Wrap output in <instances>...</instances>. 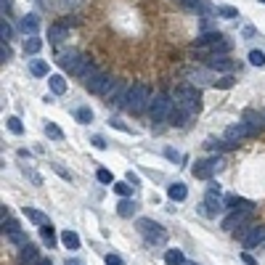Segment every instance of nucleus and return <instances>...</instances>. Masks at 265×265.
Wrapping results in <instances>:
<instances>
[{"label":"nucleus","instance_id":"nucleus-50","mask_svg":"<svg viewBox=\"0 0 265 265\" xmlns=\"http://www.w3.org/2000/svg\"><path fill=\"white\" fill-rule=\"evenodd\" d=\"M64 265H83V262H80V260H67Z\"/></svg>","mask_w":265,"mask_h":265},{"label":"nucleus","instance_id":"nucleus-12","mask_svg":"<svg viewBox=\"0 0 265 265\" xmlns=\"http://www.w3.org/2000/svg\"><path fill=\"white\" fill-rule=\"evenodd\" d=\"M241 122H247L249 128H252V130L257 133V130H262V128H265V114H257V112H252V109H247V112L241 114Z\"/></svg>","mask_w":265,"mask_h":265},{"label":"nucleus","instance_id":"nucleus-19","mask_svg":"<svg viewBox=\"0 0 265 265\" xmlns=\"http://www.w3.org/2000/svg\"><path fill=\"white\" fill-rule=\"evenodd\" d=\"M29 72H32L35 77H48V64H45L43 58H32L29 61Z\"/></svg>","mask_w":265,"mask_h":265},{"label":"nucleus","instance_id":"nucleus-8","mask_svg":"<svg viewBox=\"0 0 265 265\" xmlns=\"http://www.w3.org/2000/svg\"><path fill=\"white\" fill-rule=\"evenodd\" d=\"M249 220V212H239V210H231V215L223 220V231H236L241 226H247Z\"/></svg>","mask_w":265,"mask_h":265},{"label":"nucleus","instance_id":"nucleus-15","mask_svg":"<svg viewBox=\"0 0 265 265\" xmlns=\"http://www.w3.org/2000/svg\"><path fill=\"white\" fill-rule=\"evenodd\" d=\"M135 212H138V205H135V201H133L130 196H122L119 205H117V215H119V217H133Z\"/></svg>","mask_w":265,"mask_h":265},{"label":"nucleus","instance_id":"nucleus-46","mask_svg":"<svg viewBox=\"0 0 265 265\" xmlns=\"http://www.w3.org/2000/svg\"><path fill=\"white\" fill-rule=\"evenodd\" d=\"M244 37H255V27H244Z\"/></svg>","mask_w":265,"mask_h":265},{"label":"nucleus","instance_id":"nucleus-44","mask_svg":"<svg viewBox=\"0 0 265 265\" xmlns=\"http://www.w3.org/2000/svg\"><path fill=\"white\" fill-rule=\"evenodd\" d=\"M210 191H212V194H220V183H215V180H210Z\"/></svg>","mask_w":265,"mask_h":265},{"label":"nucleus","instance_id":"nucleus-6","mask_svg":"<svg viewBox=\"0 0 265 265\" xmlns=\"http://www.w3.org/2000/svg\"><path fill=\"white\" fill-rule=\"evenodd\" d=\"M236 236H241V247L244 249H255L265 241V226H252V228H247L241 226V231H236Z\"/></svg>","mask_w":265,"mask_h":265},{"label":"nucleus","instance_id":"nucleus-5","mask_svg":"<svg viewBox=\"0 0 265 265\" xmlns=\"http://www.w3.org/2000/svg\"><path fill=\"white\" fill-rule=\"evenodd\" d=\"M220 167H223V159H220V157H207V159H199V162L194 165L191 173H194V178H199V180H212Z\"/></svg>","mask_w":265,"mask_h":265},{"label":"nucleus","instance_id":"nucleus-22","mask_svg":"<svg viewBox=\"0 0 265 265\" xmlns=\"http://www.w3.org/2000/svg\"><path fill=\"white\" fill-rule=\"evenodd\" d=\"M40 239L48 244V247H53L56 244V231H53V226L51 223H45V226H40Z\"/></svg>","mask_w":265,"mask_h":265},{"label":"nucleus","instance_id":"nucleus-35","mask_svg":"<svg viewBox=\"0 0 265 265\" xmlns=\"http://www.w3.org/2000/svg\"><path fill=\"white\" fill-rule=\"evenodd\" d=\"M233 85H236V77L233 74H226L220 80H215V88H233Z\"/></svg>","mask_w":265,"mask_h":265},{"label":"nucleus","instance_id":"nucleus-2","mask_svg":"<svg viewBox=\"0 0 265 265\" xmlns=\"http://www.w3.org/2000/svg\"><path fill=\"white\" fill-rule=\"evenodd\" d=\"M149 104H151V98H149V88H146L144 83H135V85H130L128 90H125V109H128L130 114H141V112H146Z\"/></svg>","mask_w":265,"mask_h":265},{"label":"nucleus","instance_id":"nucleus-39","mask_svg":"<svg viewBox=\"0 0 265 265\" xmlns=\"http://www.w3.org/2000/svg\"><path fill=\"white\" fill-rule=\"evenodd\" d=\"M106 265H125V260L119 255H106Z\"/></svg>","mask_w":265,"mask_h":265},{"label":"nucleus","instance_id":"nucleus-23","mask_svg":"<svg viewBox=\"0 0 265 265\" xmlns=\"http://www.w3.org/2000/svg\"><path fill=\"white\" fill-rule=\"evenodd\" d=\"M217 40H223L220 32H207V35L196 37V48H207V45H212V43H217Z\"/></svg>","mask_w":265,"mask_h":265},{"label":"nucleus","instance_id":"nucleus-13","mask_svg":"<svg viewBox=\"0 0 265 265\" xmlns=\"http://www.w3.org/2000/svg\"><path fill=\"white\" fill-rule=\"evenodd\" d=\"M19 262L22 265H35L37 262V247L35 244H24V247H19Z\"/></svg>","mask_w":265,"mask_h":265},{"label":"nucleus","instance_id":"nucleus-45","mask_svg":"<svg viewBox=\"0 0 265 265\" xmlns=\"http://www.w3.org/2000/svg\"><path fill=\"white\" fill-rule=\"evenodd\" d=\"M0 6H3V16H6V11H11L13 3H11V0H0Z\"/></svg>","mask_w":265,"mask_h":265},{"label":"nucleus","instance_id":"nucleus-48","mask_svg":"<svg viewBox=\"0 0 265 265\" xmlns=\"http://www.w3.org/2000/svg\"><path fill=\"white\" fill-rule=\"evenodd\" d=\"M178 3H183V6H196L199 0H178Z\"/></svg>","mask_w":265,"mask_h":265},{"label":"nucleus","instance_id":"nucleus-20","mask_svg":"<svg viewBox=\"0 0 265 265\" xmlns=\"http://www.w3.org/2000/svg\"><path fill=\"white\" fill-rule=\"evenodd\" d=\"M112 189H114L117 196H133V189H135V186H133L130 180H117V183H112Z\"/></svg>","mask_w":265,"mask_h":265},{"label":"nucleus","instance_id":"nucleus-14","mask_svg":"<svg viewBox=\"0 0 265 265\" xmlns=\"http://www.w3.org/2000/svg\"><path fill=\"white\" fill-rule=\"evenodd\" d=\"M226 207L228 210H239V212H252L255 205L249 199H241V196H226Z\"/></svg>","mask_w":265,"mask_h":265},{"label":"nucleus","instance_id":"nucleus-16","mask_svg":"<svg viewBox=\"0 0 265 265\" xmlns=\"http://www.w3.org/2000/svg\"><path fill=\"white\" fill-rule=\"evenodd\" d=\"M48 85L53 90V96H64L67 93V80L61 74H48Z\"/></svg>","mask_w":265,"mask_h":265},{"label":"nucleus","instance_id":"nucleus-51","mask_svg":"<svg viewBox=\"0 0 265 265\" xmlns=\"http://www.w3.org/2000/svg\"><path fill=\"white\" fill-rule=\"evenodd\" d=\"M183 265H196V262H183Z\"/></svg>","mask_w":265,"mask_h":265},{"label":"nucleus","instance_id":"nucleus-10","mask_svg":"<svg viewBox=\"0 0 265 265\" xmlns=\"http://www.w3.org/2000/svg\"><path fill=\"white\" fill-rule=\"evenodd\" d=\"M37 29H40V19L35 16V13H27V16H22V22H19V32H22V35L32 37V35H37Z\"/></svg>","mask_w":265,"mask_h":265},{"label":"nucleus","instance_id":"nucleus-42","mask_svg":"<svg viewBox=\"0 0 265 265\" xmlns=\"http://www.w3.org/2000/svg\"><path fill=\"white\" fill-rule=\"evenodd\" d=\"M109 125H114V128H117V130H122V133H130V128H125V125H122L119 119H112Z\"/></svg>","mask_w":265,"mask_h":265},{"label":"nucleus","instance_id":"nucleus-11","mask_svg":"<svg viewBox=\"0 0 265 265\" xmlns=\"http://www.w3.org/2000/svg\"><path fill=\"white\" fill-rule=\"evenodd\" d=\"M220 194H212V191H207V199H205V205H201V212H205L207 217H215L217 212H220L223 207H220V199H217Z\"/></svg>","mask_w":265,"mask_h":265},{"label":"nucleus","instance_id":"nucleus-37","mask_svg":"<svg viewBox=\"0 0 265 265\" xmlns=\"http://www.w3.org/2000/svg\"><path fill=\"white\" fill-rule=\"evenodd\" d=\"M96 178H98L101 183H112V180H114V178H112V173H109V170H104V167L96 173Z\"/></svg>","mask_w":265,"mask_h":265},{"label":"nucleus","instance_id":"nucleus-3","mask_svg":"<svg viewBox=\"0 0 265 265\" xmlns=\"http://www.w3.org/2000/svg\"><path fill=\"white\" fill-rule=\"evenodd\" d=\"M58 64H61V69H64V72H69L74 77H83L85 69L90 67V56H85L80 51H67V53L58 56Z\"/></svg>","mask_w":265,"mask_h":265},{"label":"nucleus","instance_id":"nucleus-27","mask_svg":"<svg viewBox=\"0 0 265 265\" xmlns=\"http://www.w3.org/2000/svg\"><path fill=\"white\" fill-rule=\"evenodd\" d=\"M24 215L29 217V220H32V223H37V226H45V223H48V217H45L40 210H32V207H24Z\"/></svg>","mask_w":265,"mask_h":265},{"label":"nucleus","instance_id":"nucleus-33","mask_svg":"<svg viewBox=\"0 0 265 265\" xmlns=\"http://www.w3.org/2000/svg\"><path fill=\"white\" fill-rule=\"evenodd\" d=\"M11 35H13V29H11V24L6 22V16H3V19H0V37H3V43H8Z\"/></svg>","mask_w":265,"mask_h":265},{"label":"nucleus","instance_id":"nucleus-25","mask_svg":"<svg viewBox=\"0 0 265 265\" xmlns=\"http://www.w3.org/2000/svg\"><path fill=\"white\" fill-rule=\"evenodd\" d=\"M40 48H43V40H40V37H35V35H32V37H27V40H24V53L35 56Z\"/></svg>","mask_w":265,"mask_h":265},{"label":"nucleus","instance_id":"nucleus-30","mask_svg":"<svg viewBox=\"0 0 265 265\" xmlns=\"http://www.w3.org/2000/svg\"><path fill=\"white\" fill-rule=\"evenodd\" d=\"M217 16H223V19H236L239 11L233 8V6H217Z\"/></svg>","mask_w":265,"mask_h":265},{"label":"nucleus","instance_id":"nucleus-7","mask_svg":"<svg viewBox=\"0 0 265 265\" xmlns=\"http://www.w3.org/2000/svg\"><path fill=\"white\" fill-rule=\"evenodd\" d=\"M255 130L249 128L247 122H239V125H231V128L226 130V141H231V144H236L239 146V141L241 138H247V135H252Z\"/></svg>","mask_w":265,"mask_h":265},{"label":"nucleus","instance_id":"nucleus-17","mask_svg":"<svg viewBox=\"0 0 265 265\" xmlns=\"http://www.w3.org/2000/svg\"><path fill=\"white\" fill-rule=\"evenodd\" d=\"M167 196L173 199V201H183L186 196H189V189H186L183 183H173V186L167 189Z\"/></svg>","mask_w":265,"mask_h":265},{"label":"nucleus","instance_id":"nucleus-28","mask_svg":"<svg viewBox=\"0 0 265 265\" xmlns=\"http://www.w3.org/2000/svg\"><path fill=\"white\" fill-rule=\"evenodd\" d=\"M45 135H48V138H53V141H61V138H64L61 128H58V125H53V122H45Z\"/></svg>","mask_w":265,"mask_h":265},{"label":"nucleus","instance_id":"nucleus-47","mask_svg":"<svg viewBox=\"0 0 265 265\" xmlns=\"http://www.w3.org/2000/svg\"><path fill=\"white\" fill-rule=\"evenodd\" d=\"M165 157H167V159H178V154H175L173 149H167V151H165Z\"/></svg>","mask_w":265,"mask_h":265},{"label":"nucleus","instance_id":"nucleus-34","mask_svg":"<svg viewBox=\"0 0 265 265\" xmlns=\"http://www.w3.org/2000/svg\"><path fill=\"white\" fill-rule=\"evenodd\" d=\"M77 119H80L83 125L93 122V109H88V106H83V109H77Z\"/></svg>","mask_w":265,"mask_h":265},{"label":"nucleus","instance_id":"nucleus-52","mask_svg":"<svg viewBox=\"0 0 265 265\" xmlns=\"http://www.w3.org/2000/svg\"><path fill=\"white\" fill-rule=\"evenodd\" d=\"M260 3H265V0H260Z\"/></svg>","mask_w":265,"mask_h":265},{"label":"nucleus","instance_id":"nucleus-32","mask_svg":"<svg viewBox=\"0 0 265 265\" xmlns=\"http://www.w3.org/2000/svg\"><path fill=\"white\" fill-rule=\"evenodd\" d=\"M154 228H159V223L149 220V217H141V220H138V231H141V233H149V231H154Z\"/></svg>","mask_w":265,"mask_h":265},{"label":"nucleus","instance_id":"nucleus-40","mask_svg":"<svg viewBox=\"0 0 265 265\" xmlns=\"http://www.w3.org/2000/svg\"><path fill=\"white\" fill-rule=\"evenodd\" d=\"M90 144L96 146V149H106V141H104L101 135H93V138H90Z\"/></svg>","mask_w":265,"mask_h":265},{"label":"nucleus","instance_id":"nucleus-21","mask_svg":"<svg viewBox=\"0 0 265 265\" xmlns=\"http://www.w3.org/2000/svg\"><path fill=\"white\" fill-rule=\"evenodd\" d=\"M61 244H64L67 249H80V236H77L74 231H64L61 233Z\"/></svg>","mask_w":265,"mask_h":265},{"label":"nucleus","instance_id":"nucleus-9","mask_svg":"<svg viewBox=\"0 0 265 265\" xmlns=\"http://www.w3.org/2000/svg\"><path fill=\"white\" fill-rule=\"evenodd\" d=\"M207 67H210V69H217V72H233V69H236V61H231L226 53H223V56H210V58H207Z\"/></svg>","mask_w":265,"mask_h":265},{"label":"nucleus","instance_id":"nucleus-24","mask_svg":"<svg viewBox=\"0 0 265 265\" xmlns=\"http://www.w3.org/2000/svg\"><path fill=\"white\" fill-rule=\"evenodd\" d=\"M165 262H167V265H183L186 257H183L180 249H167V252H165Z\"/></svg>","mask_w":265,"mask_h":265},{"label":"nucleus","instance_id":"nucleus-29","mask_svg":"<svg viewBox=\"0 0 265 265\" xmlns=\"http://www.w3.org/2000/svg\"><path fill=\"white\" fill-rule=\"evenodd\" d=\"M6 122H8V130H11L13 135H22V133H24V125H22L19 117H8Z\"/></svg>","mask_w":265,"mask_h":265},{"label":"nucleus","instance_id":"nucleus-4","mask_svg":"<svg viewBox=\"0 0 265 265\" xmlns=\"http://www.w3.org/2000/svg\"><path fill=\"white\" fill-rule=\"evenodd\" d=\"M170 109H173V101H170V96L165 90H159L157 96L151 98V104H149V117H151V122H165L167 117H170Z\"/></svg>","mask_w":265,"mask_h":265},{"label":"nucleus","instance_id":"nucleus-26","mask_svg":"<svg viewBox=\"0 0 265 265\" xmlns=\"http://www.w3.org/2000/svg\"><path fill=\"white\" fill-rule=\"evenodd\" d=\"M67 37V27H61V24H53L51 29H48V40L51 43H61Z\"/></svg>","mask_w":265,"mask_h":265},{"label":"nucleus","instance_id":"nucleus-31","mask_svg":"<svg viewBox=\"0 0 265 265\" xmlns=\"http://www.w3.org/2000/svg\"><path fill=\"white\" fill-rule=\"evenodd\" d=\"M249 64L252 67H265V53L262 51H249Z\"/></svg>","mask_w":265,"mask_h":265},{"label":"nucleus","instance_id":"nucleus-49","mask_svg":"<svg viewBox=\"0 0 265 265\" xmlns=\"http://www.w3.org/2000/svg\"><path fill=\"white\" fill-rule=\"evenodd\" d=\"M35 265H53V262H51V260H37Z\"/></svg>","mask_w":265,"mask_h":265},{"label":"nucleus","instance_id":"nucleus-36","mask_svg":"<svg viewBox=\"0 0 265 265\" xmlns=\"http://www.w3.org/2000/svg\"><path fill=\"white\" fill-rule=\"evenodd\" d=\"M8 239L13 241V244H16V247H24L27 244V236H24V231L19 228V231H13V233H8Z\"/></svg>","mask_w":265,"mask_h":265},{"label":"nucleus","instance_id":"nucleus-1","mask_svg":"<svg viewBox=\"0 0 265 265\" xmlns=\"http://www.w3.org/2000/svg\"><path fill=\"white\" fill-rule=\"evenodd\" d=\"M199 109H201V93L196 88H191V85H183L175 93L173 109H170V117L167 119L180 128V125H186V119H189V117L199 114Z\"/></svg>","mask_w":265,"mask_h":265},{"label":"nucleus","instance_id":"nucleus-43","mask_svg":"<svg viewBox=\"0 0 265 265\" xmlns=\"http://www.w3.org/2000/svg\"><path fill=\"white\" fill-rule=\"evenodd\" d=\"M241 260H244L247 265H257V260H255L252 255H249V252H244V255H241Z\"/></svg>","mask_w":265,"mask_h":265},{"label":"nucleus","instance_id":"nucleus-18","mask_svg":"<svg viewBox=\"0 0 265 265\" xmlns=\"http://www.w3.org/2000/svg\"><path fill=\"white\" fill-rule=\"evenodd\" d=\"M144 236H146V241H149V244H165V241H167V231L159 226V228H154V231L144 233Z\"/></svg>","mask_w":265,"mask_h":265},{"label":"nucleus","instance_id":"nucleus-41","mask_svg":"<svg viewBox=\"0 0 265 265\" xmlns=\"http://www.w3.org/2000/svg\"><path fill=\"white\" fill-rule=\"evenodd\" d=\"M53 170H56V173H58V175H61V178H64V180H72V175H69V173H67V170H61V167H58V165H53Z\"/></svg>","mask_w":265,"mask_h":265},{"label":"nucleus","instance_id":"nucleus-38","mask_svg":"<svg viewBox=\"0 0 265 265\" xmlns=\"http://www.w3.org/2000/svg\"><path fill=\"white\" fill-rule=\"evenodd\" d=\"M8 58H11V48H8V43H3V45H0V61L6 64Z\"/></svg>","mask_w":265,"mask_h":265}]
</instances>
